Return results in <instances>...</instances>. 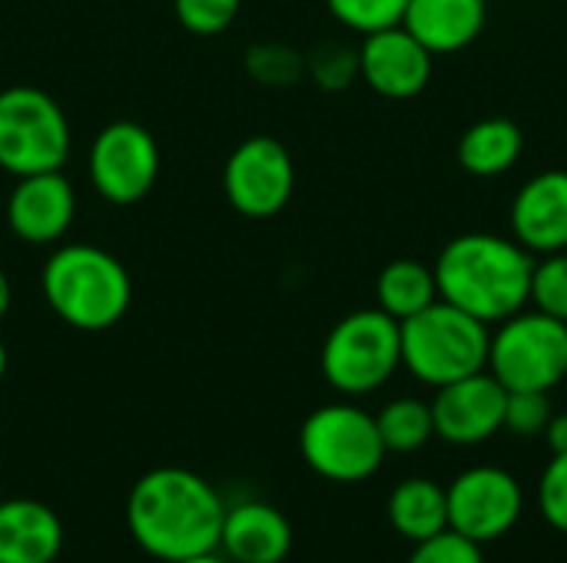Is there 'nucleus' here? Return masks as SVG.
<instances>
[{
  "mask_svg": "<svg viewBox=\"0 0 567 563\" xmlns=\"http://www.w3.org/2000/svg\"><path fill=\"white\" fill-rule=\"evenodd\" d=\"M223 518L226 504L216 488L186 468H153L126 498L133 541L163 563L216 551Z\"/></svg>",
  "mask_w": 567,
  "mask_h": 563,
  "instance_id": "nucleus-1",
  "label": "nucleus"
},
{
  "mask_svg": "<svg viewBox=\"0 0 567 563\" xmlns=\"http://www.w3.org/2000/svg\"><path fill=\"white\" fill-rule=\"evenodd\" d=\"M439 299L475 315L485 325H498L522 312L532 299L535 256L505 236L465 232L445 242L435 259Z\"/></svg>",
  "mask_w": 567,
  "mask_h": 563,
  "instance_id": "nucleus-2",
  "label": "nucleus"
},
{
  "mask_svg": "<svg viewBox=\"0 0 567 563\" xmlns=\"http://www.w3.org/2000/svg\"><path fill=\"white\" fill-rule=\"evenodd\" d=\"M40 292L53 315L76 332L113 329L133 302L126 265L93 242L56 246L43 262Z\"/></svg>",
  "mask_w": 567,
  "mask_h": 563,
  "instance_id": "nucleus-3",
  "label": "nucleus"
},
{
  "mask_svg": "<svg viewBox=\"0 0 567 563\" xmlns=\"http://www.w3.org/2000/svg\"><path fill=\"white\" fill-rule=\"evenodd\" d=\"M402 329V368L422 385L442 388L458 378L488 368L492 325L439 299L419 315L399 322Z\"/></svg>",
  "mask_w": 567,
  "mask_h": 563,
  "instance_id": "nucleus-4",
  "label": "nucleus"
},
{
  "mask_svg": "<svg viewBox=\"0 0 567 563\" xmlns=\"http://www.w3.org/2000/svg\"><path fill=\"white\" fill-rule=\"evenodd\" d=\"M322 378L346 398L379 392L402 368V329L375 309L349 312L332 325L319 355Z\"/></svg>",
  "mask_w": 567,
  "mask_h": 563,
  "instance_id": "nucleus-5",
  "label": "nucleus"
},
{
  "mask_svg": "<svg viewBox=\"0 0 567 563\" xmlns=\"http://www.w3.org/2000/svg\"><path fill=\"white\" fill-rule=\"evenodd\" d=\"M299 451L302 461L332 484L369 481L389 455L375 415L349 402L316 408L299 428Z\"/></svg>",
  "mask_w": 567,
  "mask_h": 563,
  "instance_id": "nucleus-6",
  "label": "nucleus"
},
{
  "mask_svg": "<svg viewBox=\"0 0 567 563\" xmlns=\"http://www.w3.org/2000/svg\"><path fill=\"white\" fill-rule=\"evenodd\" d=\"M70 159V119L40 86L13 83L0 90V169L33 176L63 169Z\"/></svg>",
  "mask_w": 567,
  "mask_h": 563,
  "instance_id": "nucleus-7",
  "label": "nucleus"
},
{
  "mask_svg": "<svg viewBox=\"0 0 567 563\" xmlns=\"http://www.w3.org/2000/svg\"><path fill=\"white\" fill-rule=\"evenodd\" d=\"M488 372L505 392H551L567 378V322L545 312H515L498 322Z\"/></svg>",
  "mask_w": 567,
  "mask_h": 563,
  "instance_id": "nucleus-8",
  "label": "nucleus"
},
{
  "mask_svg": "<svg viewBox=\"0 0 567 563\" xmlns=\"http://www.w3.org/2000/svg\"><path fill=\"white\" fill-rule=\"evenodd\" d=\"M86 173L100 199L113 206H133L146 199L159 179V143L146 126L116 119L93 136Z\"/></svg>",
  "mask_w": 567,
  "mask_h": 563,
  "instance_id": "nucleus-9",
  "label": "nucleus"
},
{
  "mask_svg": "<svg viewBox=\"0 0 567 563\" xmlns=\"http://www.w3.org/2000/svg\"><path fill=\"white\" fill-rule=\"evenodd\" d=\"M449 528L475 544H495L515 531L525 511V491L518 478L495 465L462 471L449 488Z\"/></svg>",
  "mask_w": 567,
  "mask_h": 563,
  "instance_id": "nucleus-10",
  "label": "nucleus"
},
{
  "mask_svg": "<svg viewBox=\"0 0 567 563\" xmlns=\"http://www.w3.org/2000/svg\"><path fill=\"white\" fill-rule=\"evenodd\" d=\"M296 189L292 153L276 136L243 139L223 166V192L246 219L279 216Z\"/></svg>",
  "mask_w": 567,
  "mask_h": 563,
  "instance_id": "nucleus-11",
  "label": "nucleus"
},
{
  "mask_svg": "<svg viewBox=\"0 0 567 563\" xmlns=\"http://www.w3.org/2000/svg\"><path fill=\"white\" fill-rule=\"evenodd\" d=\"M505 402L508 392L488 368L435 388V398L429 402L435 438L452 448H475L492 441L498 431H505Z\"/></svg>",
  "mask_w": 567,
  "mask_h": 563,
  "instance_id": "nucleus-12",
  "label": "nucleus"
},
{
  "mask_svg": "<svg viewBox=\"0 0 567 563\" xmlns=\"http://www.w3.org/2000/svg\"><path fill=\"white\" fill-rule=\"evenodd\" d=\"M435 70V56L402 27L372 30L359 46V76L365 86L385 100H412L419 96Z\"/></svg>",
  "mask_w": 567,
  "mask_h": 563,
  "instance_id": "nucleus-13",
  "label": "nucleus"
},
{
  "mask_svg": "<svg viewBox=\"0 0 567 563\" xmlns=\"http://www.w3.org/2000/svg\"><path fill=\"white\" fill-rule=\"evenodd\" d=\"M76 216V189L63 169L17 176L7 196V226L27 246L60 242Z\"/></svg>",
  "mask_w": 567,
  "mask_h": 563,
  "instance_id": "nucleus-14",
  "label": "nucleus"
},
{
  "mask_svg": "<svg viewBox=\"0 0 567 563\" xmlns=\"http://www.w3.org/2000/svg\"><path fill=\"white\" fill-rule=\"evenodd\" d=\"M512 232L532 256L567 249V169L532 176L512 202Z\"/></svg>",
  "mask_w": 567,
  "mask_h": 563,
  "instance_id": "nucleus-15",
  "label": "nucleus"
},
{
  "mask_svg": "<svg viewBox=\"0 0 567 563\" xmlns=\"http://www.w3.org/2000/svg\"><path fill=\"white\" fill-rule=\"evenodd\" d=\"M219 548L229 563H282L292 551V524L262 501L226 508Z\"/></svg>",
  "mask_w": 567,
  "mask_h": 563,
  "instance_id": "nucleus-16",
  "label": "nucleus"
},
{
  "mask_svg": "<svg viewBox=\"0 0 567 563\" xmlns=\"http://www.w3.org/2000/svg\"><path fill=\"white\" fill-rule=\"evenodd\" d=\"M488 23V0H409L402 27L432 53L449 56L472 46Z\"/></svg>",
  "mask_w": 567,
  "mask_h": 563,
  "instance_id": "nucleus-17",
  "label": "nucleus"
},
{
  "mask_svg": "<svg viewBox=\"0 0 567 563\" xmlns=\"http://www.w3.org/2000/svg\"><path fill=\"white\" fill-rule=\"evenodd\" d=\"M63 548V524L53 508L33 498L0 501V563H53Z\"/></svg>",
  "mask_w": 567,
  "mask_h": 563,
  "instance_id": "nucleus-18",
  "label": "nucleus"
},
{
  "mask_svg": "<svg viewBox=\"0 0 567 563\" xmlns=\"http://www.w3.org/2000/svg\"><path fill=\"white\" fill-rule=\"evenodd\" d=\"M389 524L409 544H422L449 531V498L432 478H405L392 488L385 504Z\"/></svg>",
  "mask_w": 567,
  "mask_h": 563,
  "instance_id": "nucleus-19",
  "label": "nucleus"
},
{
  "mask_svg": "<svg viewBox=\"0 0 567 563\" xmlns=\"http://www.w3.org/2000/svg\"><path fill=\"white\" fill-rule=\"evenodd\" d=\"M525 149V133L508 116H488L468 126L458 139V166L478 179L508 173Z\"/></svg>",
  "mask_w": 567,
  "mask_h": 563,
  "instance_id": "nucleus-20",
  "label": "nucleus"
},
{
  "mask_svg": "<svg viewBox=\"0 0 567 563\" xmlns=\"http://www.w3.org/2000/svg\"><path fill=\"white\" fill-rule=\"evenodd\" d=\"M432 302H439L435 269L419 259H395L375 279V305L395 322L419 315Z\"/></svg>",
  "mask_w": 567,
  "mask_h": 563,
  "instance_id": "nucleus-21",
  "label": "nucleus"
},
{
  "mask_svg": "<svg viewBox=\"0 0 567 563\" xmlns=\"http://www.w3.org/2000/svg\"><path fill=\"white\" fill-rule=\"evenodd\" d=\"M379 435L385 451L392 455H412L422 451L435 438L432 405L422 398H395L375 415Z\"/></svg>",
  "mask_w": 567,
  "mask_h": 563,
  "instance_id": "nucleus-22",
  "label": "nucleus"
},
{
  "mask_svg": "<svg viewBox=\"0 0 567 563\" xmlns=\"http://www.w3.org/2000/svg\"><path fill=\"white\" fill-rule=\"evenodd\" d=\"M246 70L262 86H292L306 76V56L282 43H256L246 50Z\"/></svg>",
  "mask_w": 567,
  "mask_h": 563,
  "instance_id": "nucleus-23",
  "label": "nucleus"
},
{
  "mask_svg": "<svg viewBox=\"0 0 567 563\" xmlns=\"http://www.w3.org/2000/svg\"><path fill=\"white\" fill-rule=\"evenodd\" d=\"M528 305H535L538 312L558 322H567V249L535 259Z\"/></svg>",
  "mask_w": 567,
  "mask_h": 563,
  "instance_id": "nucleus-24",
  "label": "nucleus"
},
{
  "mask_svg": "<svg viewBox=\"0 0 567 563\" xmlns=\"http://www.w3.org/2000/svg\"><path fill=\"white\" fill-rule=\"evenodd\" d=\"M326 7L342 27L365 37L372 30H385V27L402 23L409 0H326Z\"/></svg>",
  "mask_w": 567,
  "mask_h": 563,
  "instance_id": "nucleus-25",
  "label": "nucleus"
},
{
  "mask_svg": "<svg viewBox=\"0 0 567 563\" xmlns=\"http://www.w3.org/2000/svg\"><path fill=\"white\" fill-rule=\"evenodd\" d=\"M306 73L322 90H346L359 76V50L346 43H322L306 56Z\"/></svg>",
  "mask_w": 567,
  "mask_h": 563,
  "instance_id": "nucleus-26",
  "label": "nucleus"
},
{
  "mask_svg": "<svg viewBox=\"0 0 567 563\" xmlns=\"http://www.w3.org/2000/svg\"><path fill=\"white\" fill-rule=\"evenodd\" d=\"M243 0H173V13L183 30L196 37H219L239 17Z\"/></svg>",
  "mask_w": 567,
  "mask_h": 563,
  "instance_id": "nucleus-27",
  "label": "nucleus"
},
{
  "mask_svg": "<svg viewBox=\"0 0 567 563\" xmlns=\"http://www.w3.org/2000/svg\"><path fill=\"white\" fill-rule=\"evenodd\" d=\"M551 402L548 392H508L505 402V431L518 435V438H535L545 431V425L551 421Z\"/></svg>",
  "mask_w": 567,
  "mask_h": 563,
  "instance_id": "nucleus-28",
  "label": "nucleus"
},
{
  "mask_svg": "<svg viewBox=\"0 0 567 563\" xmlns=\"http://www.w3.org/2000/svg\"><path fill=\"white\" fill-rule=\"evenodd\" d=\"M405 563H485V551H482V544H475L449 528L422 544H412V554Z\"/></svg>",
  "mask_w": 567,
  "mask_h": 563,
  "instance_id": "nucleus-29",
  "label": "nucleus"
},
{
  "mask_svg": "<svg viewBox=\"0 0 567 563\" xmlns=\"http://www.w3.org/2000/svg\"><path fill=\"white\" fill-rule=\"evenodd\" d=\"M538 508L548 528L567 534V455H551L542 481H538Z\"/></svg>",
  "mask_w": 567,
  "mask_h": 563,
  "instance_id": "nucleus-30",
  "label": "nucleus"
},
{
  "mask_svg": "<svg viewBox=\"0 0 567 563\" xmlns=\"http://www.w3.org/2000/svg\"><path fill=\"white\" fill-rule=\"evenodd\" d=\"M542 435H545L551 455H567V415H551V421L545 425Z\"/></svg>",
  "mask_w": 567,
  "mask_h": 563,
  "instance_id": "nucleus-31",
  "label": "nucleus"
},
{
  "mask_svg": "<svg viewBox=\"0 0 567 563\" xmlns=\"http://www.w3.org/2000/svg\"><path fill=\"white\" fill-rule=\"evenodd\" d=\"M10 299H13V289H10L7 272L0 269V319H3V315H7V309H10Z\"/></svg>",
  "mask_w": 567,
  "mask_h": 563,
  "instance_id": "nucleus-32",
  "label": "nucleus"
},
{
  "mask_svg": "<svg viewBox=\"0 0 567 563\" xmlns=\"http://www.w3.org/2000/svg\"><path fill=\"white\" fill-rule=\"evenodd\" d=\"M173 563H229L226 557H219L216 551H209V554H196V557H186V561H173Z\"/></svg>",
  "mask_w": 567,
  "mask_h": 563,
  "instance_id": "nucleus-33",
  "label": "nucleus"
},
{
  "mask_svg": "<svg viewBox=\"0 0 567 563\" xmlns=\"http://www.w3.org/2000/svg\"><path fill=\"white\" fill-rule=\"evenodd\" d=\"M7 375V345H3V338H0V378Z\"/></svg>",
  "mask_w": 567,
  "mask_h": 563,
  "instance_id": "nucleus-34",
  "label": "nucleus"
},
{
  "mask_svg": "<svg viewBox=\"0 0 567 563\" xmlns=\"http://www.w3.org/2000/svg\"><path fill=\"white\" fill-rule=\"evenodd\" d=\"M0 501H3V498H0Z\"/></svg>",
  "mask_w": 567,
  "mask_h": 563,
  "instance_id": "nucleus-35",
  "label": "nucleus"
}]
</instances>
